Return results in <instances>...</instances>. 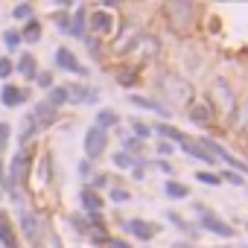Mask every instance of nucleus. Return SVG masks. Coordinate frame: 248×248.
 Instances as JSON below:
<instances>
[{"instance_id": "f257e3e1", "label": "nucleus", "mask_w": 248, "mask_h": 248, "mask_svg": "<svg viewBox=\"0 0 248 248\" xmlns=\"http://www.w3.org/2000/svg\"><path fill=\"white\" fill-rule=\"evenodd\" d=\"M164 12L170 15L172 30L181 32V35H184V32L193 27V21H196V6H193V3H184V0H178V3H167Z\"/></svg>"}, {"instance_id": "f03ea898", "label": "nucleus", "mask_w": 248, "mask_h": 248, "mask_svg": "<svg viewBox=\"0 0 248 248\" xmlns=\"http://www.w3.org/2000/svg\"><path fill=\"white\" fill-rule=\"evenodd\" d=\"M196 210H199V219H202V228H204V231H210V233H216V236H222V239H231V236H233V228H231L222 216H216L213 210H207V207H202V204H199Z\"/></svg>"}, {"instance_id": "7ed1b4c3", "label": "nucleus", "mask_w": 248, "mask_h": 248, "mask_svg": "<svg viewBox=\"0 0 248 248\" xmlns=\"http://www.w3.org/2000/svg\"><path fill=\"white\" fill-rule=\"evenodd\" d=\"M161 88L167 91V96H170V102H175V105H184V102H190V96H193V91H190V85L184 82V79H178V76H164L161 79Z\"/></svg>"}, {"instance_id": "20e7f679", "label": "nucleus", "mask_w": 248, "mask_h": 248, "mask_svg": "<svg viewBox=\"0 0 248 248\" xmlns=\"http://www.w3.org/2000/svg\"><path fill=\"white\" fill-rule=\"evenodd\" d=\"M85 155L93 161V158H99L102 152H105V146H108V132L105 129H99V126H91L88 132H85Z\"/></svg>"}, {"instance_id": "39448f33", "label": "nucleus", "mask_w": 248, "mask_h": 248, "mask_svg": "<svg viewBox=\"0 0 248 248\" xmlns=\"http://www.w3.org/2000/svg\"><path fill=\"white\" fill-rule=\"evenodd\" d=\"M213 105H219V108H225V111H236V105H233V93H231V85L225 82V79H216L213 82V88H210V108Z\"/></svg>"}, {"instance_id": "423d86ee", "label": "nucleus", "mask_w": 248, "mask_h": 248, "mask_svg": "<svg viewBox=\"0 0 248 248\" xmlns=\"http://www.w3.org/2000/svg\"><path fill=\"white\" fill-rule=\"evenodd\" d=\"M30 175V155L27 152H15L12 155V164H9V178L12 184H24Z\"/></svg>"}, {"instance_id": "0eeeda50", "label": "nucleus", "mask_w": 248, "mask_h": 248, "mask_svg": "<svg viewBox=\"0 0 248 248\" xmlns=\"http://www.w3.org/2000/svg\"><path fill=\"white\" fill-rule=\"evenodd\" d=\"M126 231H129L132 236L149 242V239L158 233V225H152V222H146V219H129V222H126Z\"/></svg>"}, {"instance_id": "6e6552de", "label": "nucleus", "mask_w": 248, "mask_h": 248, "mask_svg": "<svg viewBox=\"0 0 248 248\" xmlns=\"http://www.w3.org/2000/svg\"><path fill=\"white\" fill-rule=\"evenodd\" d=\"M56 64L62 67V70H67V73H76V76H85V67L76 62V56L67 50V47H59L56 50Z\"/></svg>"}, {"instance_id": "1a4fd4ad", "label": "nucleus", "mask_w": 248, "mask_h": 248, "mask_svg": "<svg viewBox=\"0 0 248 248\" xmlns=\"http://www.w3.org/2000/svg\"><path fill=\"white\" fill-rule=\"evenodd\" d=\"M30 117L38 123V129H50L53 123L59 120V111H56V108H50L47 102H38V105H35V111H32Z\"/></svg>"}, {"instance_id": "9d476101", "label": "nucleus", "mask_w": 248, "mask_h": 248, "mask_svg": "<svg viewBox=\"0 0 248 248\" xmlns=\"http://www.w3.org/2000/svg\"><path fill=\"white\" fill-rule=\"evenodd\" d=\"M190 111V120L196 123V126H210L213 123V108H210V102H196L193 108H187Z\"/></svg>"}, {"instance_id": "9b49d317", "label": "nucleus", "mask_w": 248, "mask_h": 248, "mask_svg": "<svg viewBox=\"0 0 248 248\" xmlns=\"http://www.w3.org/2000/svg\"><path fill=\"white\" fill-rule=\"evenodd\" d=\"M181 149H184L190 158H199V161H204V164H213V161H216L199 140H187V138H184V140H181Z\"/></svg>"}, {"instance_id": "f8f14e48", "label": "nucleus", "mask_w": 248, "mask_h": 248, "mask_svg": "<svg viewBox=\"0 0 248 248\" xmlns=\"http://www.w3.org/2000/svg\"><path fill=\"white\" fill-rule=\"evenodd\" d=\"M21 231H24V236L30 242H38L41 239V225H38V219L32 213H21Z\"/></svg>"}, {"instance_id": "ddd939ff", "label": "nucleus", "mask_w": 248, "mask_h": 248, "mask_svg": "<svg viewBox=\"0 0 248 248\" xmlns=\"http://www.w3.org/2000/svg\"><path fill=\"white\" fill-rule=\"evenodd\" d=\"M0 242H3V248H18V239L12 233V222H9V213L0 210Z\"/></svg>"}, {"instance_id": "4468645a", "label": "nucleus", "mask_w": 248, "mask_h": 248, "mask_svg": "<svg viewBox=\"0 0 248 248\" xmlns=\"http://www.w3.org/2000/svg\"><path fill=\"white\" fill-rule=\"evenodd\" d=\"M129 102H132V105H138V108H146V111H155V114H164V117H170V108H164L161 102H155V99H149V96L132 93V96H129Z\"/></svg>"}, {"instance_id": "2eb2a0df", "label": "nucleus", "mask_w": 248, "mask_h": 248, "mask_svg": "<svg viewBox=\"0 0 248 248\" xmlns=\"http://www.w3.org/2000/svg\"><path fill=\"white\" fill-rule=\"evenodd\" d=\"M79 199H82V207H85L88 213H99V210H102V199L96 196V190H91V187H85Z\"/></svg>"}, {"instance_id": "dca6fc26", "label": "nucleus", "mask_w": 248, "mask_h": 248, "mask_svg": "<svg viewBox=\"0 0 248 248\" xmlns=\"http://www.w3.org/2000/svg\"><path fill=\"white\" fill-rule=\"evenodd\" d=\"M67 99H73V102H93L96 91H91L85 85H73V88H67Z\"/></svg>"}, {"instance_id": "f3484780", "label": "nucleus", "mask_w": 248, "mask_h": 248, "mask_svg": "<svg viewBox=\"0 0 248 248\" xmlns=\"http://www.w3.org/2000/svg\"><path fill=\"white\" fill-rule=\"evenodd\" d=\"M0 99H3V105H9V108H12V105H21V102L27 99V93H24L21 88H15V85H6V88H3V93H0Z\"/></svg>"}, {"instance_id": "a211bd4d", "label": "nucleus", "mask_w": 248, "mask_h": 248, "mask_svg": "<svg viewBox=\"0 0 248 248\" xmlns=\"http://www.w3.org/2000/svg\"><path fill=\"white\" fill-rule=\"evenodd\" d=\"M111 24H114V18L108 12H93L91 15V30L93 32H111Z\"/></svg>"}, {"instance_id": "6ab92c4d", "label": "nucleus", "mask_w": 248, "mask_h": 248, "mask_svg": "<svg viewBox=\"0 0 248 248\" xmlns=\"http://www.w3.org/2000/svg\"><path fill=\"white\" fill-rule=\"evenodd\" d=\"M44 102H47L50 108H56V111H59V108H62V105L67 102V88H64V85H59V88H53V91H50V96H47Z\"/></svg>"}, {"instance_id": "aec40b11", "label": "nucleus", "mask_w": 248, "mask_h": 248, "mask_svg": "<svg viewBox=\"0 0 248 248\" xmlns=\"http://www.w3.org/2000/svg\"><path fill=\"white\" fill-rule=\"evenodd\" d=\"M38 38H41V24H38V21H27L24 32H21V41H30V44H35Z\"/></svg>"}, {"instance_id": "412c9836", "label": "nucleus", "mask_w": 248, "mask_h": 248, "mask_svg": "<svg viewBox=\"0 0 248 248\" xmlns=\"http://www.w3.org/2000/svg\"><path fill=\"white\" fill-rule=\"evenodd\" d=\"M18 70H21L27 79H35V73H38V70H35V59H32L30 53H27V56H21V59H18Z\"/></svg>"}, {"instance_id": "4be33fe9", "label": "nucleus", "mask_w": 248, "mask_h": 248, "mask_svg": "<svg viewBox=\"0 0 248 248\" xmlns=\"http://www.w3.org/2000/svg\"><path fill=\"white\" fill-rule=\"evenodd\" d=\"M164 193H167L170 199H187V187L178 184V181H167V184H164Z\"/></svg>"}, {"instance_id": "5701e85b", "label": "nucleus", "mask_w": 248, "mask_h": 248, "mask_svg": "<svg viewBox=\"0 0 248 248\" xmlns=\"http://www.w3.org/2000/svg\"><path fill=\"white\" fill-rule=\"evenodd\" d=\"M96 126H99V129L117 126V114H114V111H108V108H102V111L96 114Z\"/></svg>"}, {"instance_id": "b1692460", "label": "nucleus", "mask_w": 248, "mask_h": 248, "mask_svg": "<svg viewBox=\"0 0 248 248\" xmlns=\"http://www.w3.org/2000/svg\"><path fill=\"white\" fill-rule=\"evenodd\" d=\"M38 132H41L38 123H35L32 117H27V120H24V132H21V143H27V140H30L32 135H38Z\"/></svg>"}, {"instance_id": "393cba45", "label": "nucleus", "mask_w": 248, "mask_h": 248, "mask_svg": "<svg viewBox=\"0 0 248 248\" xmlns=\"http://www.w3.org/2000/svg\"><path fill=\"white\" fill-rule=\"evenodd\" d=\"M155 132H158V135H164V138H172V140H178V143L184 140V135H181L178 129H172V126H170V123H161V126H158Z\"/></svg>"}, {"instance_id": "a878e982", "label": "nucleus", "mask_w": 248, "mask_h": 248, "mask_svg": "<svg viewBox=\"0 0 248 248\" xmlns=\"http://www.w3.org/2000/svg\"><path fill=\"white\" fill-rule=\"evenodd\" d=\"M236 126H239L242 132H248V99L236 108Z\"/></svg>"}, {"instance_id": "bb28decb", "label": "nucleus", "mask_w": 248, "mask_h": 248, "mask_svg": "<svg viewBox=\"0 0 248 248\" xmlns=\"http://www.w3.org/2000/svg\"><path fill=\"white\" fill-rule=\"evenodd\" d=\"M114 167H120V170H129V167H135V158H132L129 152H117V155H114Z\"/></svg>"}, {"instance_id": "cd10ccee", "label": "nucleus", "mask_w": 248, "mask_h": 248, "mask_svg": "<svg viewBox=\"0 0 248 248\" xmlns=\"http://www.w3.org/2000/svg\"><path fill=\"white\" fill-rule=\"evenodd\" d=\"M70 32H73L76 38H82V32H85V12H82V9L73 15V27H70Z\"/></svg>"}, {"instance_id": "c85d7f7f", "label": "nucleus", "mask_w": 248, "mask_h": 248, "mask_svg": "<svg viewBox=\"0 0 248 248\" xmlns=\"http://www.w3.org/2000/svg\"><path fill=\"white\" fill-rule=\"evenodd\" d=\"M32 15V6L30 3H18V6H12V18H18V21H27Z\"/></svg>"}, {"instance_id": "c756f323", "label": "nucleus", "mask_w": 248, "mask_h": 248, "mask_svg": "<svg viewBox=\"0 0 248 248\" xmlns=\"http://www.w3.org/2000/svg\"><path fill=\"white\" fill-rule=\"evenodd\" d=\"M3 44H6L9 50H15V47L21 44V32H18V30H6V32H3Z\"/></svg>"}, {"instance_id": "7c9ffc66", "label": "nucleus", "mask_w": 248, "mask_h": 248, "mask_svg": "<svg viewBox=\"0 0 248 248\" xmlns=\"http://www.w3.org/2000/svg\"><path fill=\"white\" fill-rule=\"evenodd\" d=\"M132 132L138 135V140H143V138H149V135H152V129L146 126V123H140V120H132Z\"/></svg>"}, {"instance_id": "2f4dec72", "label": "nucleus", "mask_w": 248, "mask_h": 248, "mask_svg": "<svg viewBox=\"0 0 248 248\" xmlns=\"http://www.w3.org/2000/svg\"><path fill=\"white\" fill-rule=\"evenodd\" d=\"M111 199H114L117 204H123V202H132V193H129L126 187H114V190H111Z\"/></svg>"}, {"instance_id": "473e14b6", "label": "nucleus", "mask_w": 248, "mask_h": 248, "mask_svg": "<svg viewBox=\"0 0 248 248\" xmlns=\"http://www.w3.org/2000/svg\"><path fill=\"white\" fill-rule=\"evenodd\" d=\"M196 178H199L202 184H210V187H216V184H222V178H219L216 172H207V170H204V172H199Z\"/></svg>"}, {"instance_id": "72a5a7b5", "label": "nucleus", "mask_w": 248, "mask_h": 248, "mask_svg": "<svg viewBox=\"0 0 248 248\" xmlns=\"http://www.w3.org/2000/svg\"><path fill=\"white\" fill-rule=\"evenodd\" d=\"M117 82H120L123 88H132V85H135V73H132V70H120V73H117Z\"/></svg>"}, {"instance_id": "f704fd0d", "label": "nucleus", "mask_w": 248, "mask_h": 248, "mask_svg": "<svg viewBox=\"0 0 248 248\" xmlns=\"http://www.w3.org/2000/svg\"><path fill=\"white\" fill-rule=\"evenodd\" d=\"M219 178H222V181H228V184H233V187H239V184H242V178H239V175H236L233 170H228V172H222Z\"/></svg>"}, {"instance_id": "c9c22d12", "label": "nucleus", "mask_w": 248, "mask_h": 248, "mask_svg": "<svg viewBox=\"0 0 248 248\" xmlns=\"http://www.w3.org/2000/svg\"><path fill=\"white\" fill-rule=\"evenodd\" d=\"M9 132H12V126H6V123H0V149H6V140H9Z\"/></svg>"}, {"instance_id": "e433bc0d", "label": "nucleus", "mask_w": 248, "mask_h": 248, "mask_svg": "<svg viewBox=\"0 0 248 248\" xmlns=\"http://www.w3.org/2000/svg\"><path fill=\"white\" fill-rule=\"evenodd\" d=\"M6 76H12V62L0 59V79H6Z\"/></svg>"}, {"instance_id": "4c0bfd02", "label": "nucleus", "mask_w": 248, "mask_h": 248, "mask_svg": "<svg viewBox=\"0 0 248 248\" xmlns=\"http://www.w3.org/2000/svg\"><path fill=\"white\" fill-rule=\"evenodd\" d=\"M35 82H38V88H50L53 85V76L50 73H35Z\"/></svg>"}, {"instance_id": "58836bf2", "label": "nucleus", "mask_w": 248, "mask_h": 248, "mask_svg": "<svg viewBox=\"0 0 248 248\" xmlns=\"http://www.w3.org/2000/svg\"><path fill=\"white\" fill-rule=\"evenodd\" d=\"M105 242H108L111 248H132L129 242H123V239H114V236H105Z\"/></svg>"}, {"instance_id": "ea45409f", "label": "nucleus", "mask_w": 248, "mask_h": 248, "mask_svg": "<svg viewBox=\"0 0 248 248\" xmlns=\"http://www.w3.org/2000/svg\"><path fill=\"white\" fill-rule=\"evenodd\" d=\"M158 155H172V146L161 140V143H158Z\"/></svg>"}, {"instance_id": "a19ab883", "label": "nucleus", "mask_w": 248, "mask_h": 248, "mask_svg": "<svg viewBox=\"0 0 248 248\" xmlns=\"http://www.w3.org/2000/svg\"><path fill=\"white\" fill-rule=\"evenodd\" d=\"M126 149H132V152H138V149H140V140H132V138H126Z\"/></svg>"}, {"instance_id": "79ce46f5", "label": "nucleus", "mask_w": 248, "mask_h": 248, "mask_svg": "<svg viewBox=\"0 0 248 248\" xmlns=\"http://www.w3.org/2000/svg\"><path fill=\"white\" fill-rule=\"evenodd\" d=\"M108 184V175H93V187H105Z\"/></svg>"}, {"instance_id": "37998d69", "label": "nucleus", "mask_w": 248, "mask_h": 248, "mask_svg": "<svg viewBox=\"0 0 248 248\" xmlns=\"http://www.w3.org/2000/svg\"><path fill=\"white\" fill-rule=\"evenodd\" d=\"M56 24H59L62 30H67V15H56Z\"/></svg>"}, {"instance_id": "c03bdc74", "label": "nucleus", "mask_w": 248, "mask_h": 248, "mask_svg": "<svg viewBox=\"0 0 248 248\" xmlns=\"http://www.w3.org/2000/svg\"><path fill=\"white\" fill-rule=\"evenodd\" d=\"M175 248H190V245H184V242H178V245H175Z\"/></svg>"}]
</instances>
